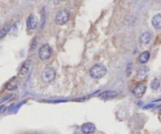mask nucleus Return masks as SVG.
Segmentation results:
<instances>
[{
	"instance_id": "6e6552de",
	"label": "nucleus",
	"mask_w": 161,
	"mask_h": 134,
	"mask_svg": "<svg viewBox=\"0 0 161 134\" xmlns=\"http://www.w3.org/2000/svg\"><path fill=\"white\" fill-rule=\"evenodd\" d=\"M118 97V93L116 92V91H112V90H108L105 91L100 94L99 97L101 99V100H111V99H114V98L117 97Z\"/></svg>"
},
{
	"instance_id": "f3484780",
	"label": "nucleus",
	"mask_w": 161,
	"mask_h": 134,
	"mask_svg": "<svg viewBox=\"0 0 161 134\" xmlns=\"http://www.w3.org/2000/svg\"><path fill=\"white\" fill-rule=\"evenodd\" d=\"M127 75H131L132 74V65L130 63L127 66Z\"/></svg>"
},
{
	"instance_id": "2eb2a0df",
	"label": "nucleus",
	"mask_w": 161,
	"mask_h": 134,
	"mask_svg": "<svg viewBox=\"0 0 161 134\" xmlns=\"http://www.w3.org/2000/svg\"><path fill=\"white\" fill-rule=\"evenodd\" d=\"M18 86V80L14 78V79H13L12 81H10V83H8L7 85H6V90H16Z\"/></svg>"
},
{
	"instance_id": "9b49d317",
	"label": "nucleus",
	"mask_w": 161,
	"mask_h": 134,
	"mask_svg": "<svg viewBox=\"0 0 161 134\" xmlns=\"http://www.w3.org/2000/svg\"><path fill=\"white\" fill-rule=\"evenodd\" d=\"M152 25L155 29H160L161 28V14L155 15L152 19Z\"/></svg>"
},
{
	"instance_id": "0eeeda50",
	"label": "nucleus",
	"mask_w": 161,
	"mask_h": 134,
	"mask_svg": "<svg viewBox=\"0 0 161 134\" xmlns=\"http://www.w3.org/2000/svg\"><path fill=\"white\" fill-rule=\"evenodd\" d=\"M96 130L95 126L91 122H87L82 125L81 126V131L85 134L94 133Z\"/></svg>"
},
{
	"instance_id": "4468645a",
	"label": "nucleus",
	"mask_w": 161,
	"mask_h": 134,
	"mask_svg": "<svg viewBox=\"0 0 161 134\" xmlns=\"http://www.w3.org/2000/svg\"><path fill=\"white\" fill-rule=\"evenodd\" d=\"M149 58H150V53H149V51H145L140 54L139 56H138V62H139L140 63L144 64V63L148 62Z\"/></svg>"
},
{
	"instance_id": "6ab92c4d",
	"label": "nucleus",
	"mask_w": 161,
	"mask_h": 134,
	"mask_svg": "<svg viewBox=\"0 0 161 134\" xmlns=\"http://www.w3.org/2000/svg\"><path fill=\"white\" fill-rule=\"evenodd\" d=\"M11 96H12V95H9V96H7V97H5V98H4V99H3V100H2V101H1V102H3V101H6V100H7V99H9V98H10V97H11Z\"/></svg>"
},
{
	"instance_id": "39448f33",
	"label": "nucleus",
	"mask_w": 161,
	"mask_h": 134,
	"mask_svg": "<svg viewBox=\"0 0 161 134\" xmlns=\"http://www.w3.org/2000/svg\"><path fill=\"white\" fill-rule=\"evenodd\" d=\"M145 91H146V83L142 82V83H140L134 85L132 93L135 97L141 98L142 96L144 95Z\"/></svg>"
},
{
	"instance_id": "dca6fc26",
	"label": "nucleus",
	"mask_w": 161,
	"mask_h": 134,
	"mask_svg": "<svg viewBox=\"0 0 161 134\" xmlns=\"http://www.w3.org/2000/svg\"><path fill=\"white\" fill-rule=\"evenodd\" d=\"M11 28H12V25H10V24L6 25L3 28L2 31L0 32V39H3V38H4V37H5L8 33H9L10 30L11 29Z\"/></svg>"
},
{
	"instance_id": "ddd939ff",
	"label": "nucleus",
	"mask_w": 161,
	"mask_h": 134,
	"mask_svg": "<svg viewBox=\"0 0 161 134\" xmlns=\"http://www.w3.org/2000/svg\"><path fill=\"white\" fill-rule=\"evenodd\" d=\"M150 87L155 92L161 90V79L160 78H154L152 79L150 84Z\"/></svg>"
},
{
	"instance_id": "9d476101",
	"label": "nucleus",
	"mask_w": 161,
	"mask_h": 134,
	"mask_svg": "<svg viewBox=\"0 0 161 134\" xmlns=\"http://www.w3.org/2000/svg\"><path fill=\"white\" fill-rule=\"evenodd\" d=\"M148 73H149V68L147 67H145V66L140 67L138 71H137V78L142 80L146 77Z\"/></svg>"
},
{
	"instance_id": "423d86ee",
	"label": "nucleus",
	"mask_w": 161,
	"mask_h": 134,
	"mask_svg": "<svg viewBox=\"0 0 161 134\" xmlns=\"http://www.w3.org/2000/svg\"><path fill=\"white\" fill-rule=\"evenodd\" d=\"M38 25V18L35 15L32 14L28 17L27 27L29 30H35Z\"/></svg>"
},
{
	"instance_id": "7ed1b4c3",
	"label": "nucleus",
	"mask_w": 161,
	"mask_h": 134,
	"mask_svg": "<svg viewBox=\"0 0 161 134\" xmlns=\"http://www.w3.org/2000/svg\"><path fill=\"white\" fill-rule=\"evenodd\" d=\"M69 20V12L67 10H61L57 13L54 20L57 25H64Z\"/></svg>"
},
{
	"instance_id": "1a4fd4ad",
	"label": "nucleus",
	"mask_w": 161,
	"mask_h": 134,
	"mask_svg": "<svg viewBox=\"0 0 161 134\" xmlns=\"http://www.w3.org/2000/svg\"><path fill=\"white\" fill-rule=\"evenodd\" d=\"M152 39V34L149 32H145L140 37V43L142 46H146L150 42Z\"/></svg>"
},
{
	"instance_id": "f8f14e48",
	"label": "nucleus",
	"mask_w": 161,
	"mask_h": 134,
	"mask_svg": "<svg viewBox=\"0 0 161 134\" xmlns=\"http://www.w3.org/2000/svg\"><path fill=\"white\" fill-rule=\"evenodd\" d=\"M30 67H31V63H30L29 61H26L25 63H23V65L21 66V68L20 69L19 75L21 76L26 75L28 71H29Z\"/></svg>"
},
{
	"instance_id": "20e7f679",
	"label": "nucleus",
	"mask_w": 161,
	"mask_h": 134,
	"mask_svg": "<svg viewBox=\"0 0 161 134\" xmlns=\"http://www.w3.org/2000/svg\"><path fill=\"white\" fill-rule=\"evenodd\" d=\"M51 47H50L48 44H44L40 47L39 50V59L43 61H47L51 56Z\"/></svg>"
},
{
	"instance_id": "f257e3e1",
	"label": "nucleus",
	"mask_w": 161,
	"mask_h": 134,
	"mask_svg": "<svg viewBox=\"0 0 161 134\" xmlns=\"http://www.w3.org/2000/svg\"><path fill=\"white\" fill-rule=\"evenodd\" d=\"M107 72V68L105 65L101 63H97L94 65L90 70V75L93 78L99 79L105 75Z\"/></svg>"
},
{
	"instance_id": "a211bd4d",
	"label": "nucleus",
	"mask_w": 161,
	"mask_h": 134,
	"mask_svg": "<svg viewBox=\"0 0 161 134\" xmlns=\"http://www.w3.org/2000/svg\"><path fill=\"white\" fill-rule=\"evenodd\" d=\"M6 105H2V106H0V114H2L6 111Z\"/></svg>"
},
{
	"instance_id": "f03ea898",
	"label": "nucleus",
	"mask_w": 161,
	"mask_h": 134,
	"mask_svg": "<svg viewBox=\"0 0 161 134\" xmlns=\"http://www.w3.org/2000/svg\"><path fill=\"white\" fill-rule=\"evenodd\" d=\"M41 79L44 83H50L56 78V71L52 67L47 66L41 71Z\"/></svg>"
}]
</instances>
